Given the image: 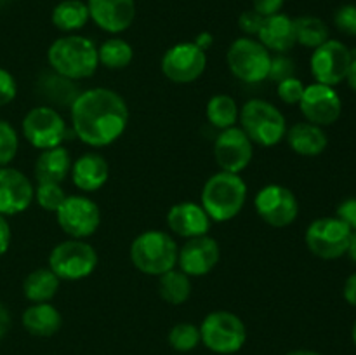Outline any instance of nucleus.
Returning a JSON list of instances; mask_svg holds the SVG:
<instances>
[{
	"label": "nucleus",
	"mask_w": 356,
	"mask_h": 355,
	"mask_svg": "<svg viewBox=\"0 0 356 355\" xmlns=\"http://www.w3.org/2000/svg\"><path fill=\"white\" fill-rule=\"evenodd\" d=\"M73 132L87 146L103 148L124 134L129 108L124 97L106 87L82 90L70 106Z\"/></svg>",
	"instance_id": "1"
},
{
	"label": "nucleus",
	"mask_w": 356,
	"mask_h": 355,
	"mask_svg": "<svg viewBox=\"0 0 356 355\" xmlns=\"http://www.w3.org/2000/svg\"><path fill=\"white\" fill-rule=\"evenodd\" d=\"M47 63L52 72L72 80L89 79L96 73L99 59L97 47L90 38L82 35H66L51 44Z\"/></svg>",
	"instance_id": "2"
},
{
	"label": "nucleus",
	"mask_w": 356,
	"mask_h": 355,
	"mask_svg": "<svg viewBox=\"0 0 356 355\" xmlns=\"http://www.w3.org/2000/svg\"><path fill=\"white\" fill-rule=\"evenodd\" d=\"M200 205L211 221L225 223L235 218L247 200V183L240 174L216 173L202 188Z\"/></svg>",
	"instance_id": "3"
},
{
	"label": "nucleus",
	"mask_w": 356,
	"mask_h": 355,
	"mask_svg": "<svg viewBox=\"0 0 356 355\" xmlns=\"http://www.w3.org/2000/svg\"><path fill=\"white\" fill-rule=\"evenodd\" d=\"M177 244L169 233L162 230H148L132 240L131 256L132 265L141 274L162 275L172 270L177 265Z\"/></svg>",
	"instance_id": "4"
},
{
	"label": "nucleus",
	"mask_w": 356,
	"mask_h": 355,
	"mask_svg": "<svg viewBox=\"0 0 356 355\" xmlns=\"http://www.w3.org/2000/svg\"><path fill=\"white\" fill-rule=\"evenodd\" d=\"M242 131L252 143L261 146H275L287 134V120L275 104L266 100H249L238 115Z\"/></svg>",
	"instance_id": "5"
},
{
	"label": "nucleus",
	"mask_w": 356,
	"mask_h": 355,
	"mask_svg": "<svg viewBox=\"0 0 356 355\" xmlns=\"http://www.w3.org/2000/svg\"><path fill=\"white\" fill-rule=\"evenodd\" d=\"M200 338L202 343L214 354L232 355L245 345L247 327L236 313L216 310L202 320Z\"/></svg>",
	"instance_id": "6"
},
{
	"label": "nucleus",
	"mask_w": 356,
	"mask_h": 355,
	"mask_svg": "<svg viewBox=\"0 0 356 355\" xmlns=\"http://www.w3.org/2000/svg\"><path fill=\"white\" fill-rule=\"evenodd\" d=\"M226 63L236 79L245 84H257L270 75L271 52L256 38L242 37L229 45Z\"/></svg>",
	"instance_id": "7"
},
{
	"label": "nucleus",
	"mask_w": 356,
	"mask_h": 355,
	"mask_svg": "<svg viewBox=\"0 0 356 355\" xmlns=\"http://www.w3.org/2000/svg\"><path fill=\"white\" fill-rule=\"evenodd\" d=\"M97 267V253L90 244L80 239L59 242L49 254V268L59 281H82Z\"/></svg>",
	"instance_id": "8"
},
{
	"label": "nucleus",
	"mask_w": 356,
	"mask_h": 355,
	"mask_svg": "<svg viewBox=\"0 0 356 355\" xmlns=\"http://www.w3.org/2000/svg\"><path fill=\"white\" fill-rule=\"evenodd\" d=\"M21 129H23L24 139L33 148L38 150L61 146V143L66 139V134H68L65 118L56 108L47 106V104L31 108L24 115Z\"/></svg>",
	"instance_id": "9"
},
{
	"label": "nucleus",
	"mask_w": 356,
	"mask_h": 355,
	"mask_svg": "<svg viewBox=\"0 0 356 355\" xmlns=\"http://www.w3.org/2000/svg\"><path fill=\"white\" fill-rule=\"evenodd\" d=\"M58 225L70 239H87L99 228L101 211L92 198L86 195H66L56 211Z\"/></svg>",
	"instance_id": "10"
},
{
	"label": "nucleus",
	"mask_w": 356,
	"mask_h": 355,
	"mask_svg": "<svg viewBox=\"0 0 356 355\" xmlns=\"http://www.w3.org/2000/svg\"><path fill=\"white\" fill-rule=\"evenodd\" d=\"M351 228L339 218H318L306 230V246L320 260L344 256L350 244Z\"/></svg>",
	"instance_id": "11"
},
{
	"label": "nucleus",
	"mask_w": 356,
	"mask_h": 355,
	"mask_svg": "<svg viewBox=\"0 0 356 355\" xmlns=\"http://www.w3.org/2000/svg\"><path fill=\"white\" fill-rule=\"evenodd\" d=\"M353 58V52L348 49V45L329 38L322 45L313 49L312 59H309L313 79L325 86H337L346 80Z\"/></svg>",
	"instance_id": "12"
},
{
	"label": "nucleus",
	"mask_w": 356,
	"mask_h": 355,
	"mask_svg": "<svg viewBox=\"0 0 356 355\" xmlns=\"http://www.w3.org/2000/svg\"><path fill=\"white\" fill-rule=\"evenodd\" d=\"M254 207L264 223L275 228H285L298 219L299 202L294 191L282 184H266L257 191Z\"/></svg>",
	"instance_id": "13"
},
{
	"label": "nucleus",
	"mask_w": 356,
	"mask_h": 355,
	"mask_svg": "<svg viewBox=\"0 0 356 355\" xmlns=\"http://www.w3.org/2000/svg\"><path fill=\"white\" fill-rule=\"evenodd\" d=\"M207 68V54L193 42L172 45L162 58V73L174 84H191Z\"/></svg>",
	"instance_id": "14"
},
{
	"label": "nucleus",
	"mask_w": 356,
	"mask_h": 355,
	"mask_svg": "<svg viewBox=\"0 0 356 355\" xmlns=\"http://www.w3.org/2000/svg\"><path fill=\"white\" fill-rule=\"evenodd\" d=\"M299 110L305 115L306 122L327 127L339 120L343 113V101L334 87L315 82L305 87L299 101Z\"/></svg>",
	"instance_id": "15"
},
{
	"label": "nucleus",
	"mask_w": 356,
	"mask_h": 355,
	"mask_svg": "<svg viewBox=\"0 0 356 355\" xmlns=\"http://www.w3.org/2000/svg\"><path fill=\"white\" fill-rule=\"evenodd\" d=\"M254 157V146L242 127L221 131L214 141V159L225 173L240 174L249 167Z\"/></svg>",
	"instance_id": "16"
},
{
	"label": "nucleus",
	"mask_w": 356,
	"mask_h": 355,
	"mask_svg": "<svg viewBox=\"0 0 356 355\" xmlns=\"http://www.w3.org/2000/svg\"><path fill=\"white\" fill-rule=\"evenodd\" d=\"M221 260V247L218 240L209 235L193 237L177 253V265L179 270L190 277H202L207 275L218 267Z\"/></svg>",
	"instance_id": "17"
},
{
	"label": "nucleus",
	"mask_w": 356,
	"mask_h": 355,
	"mask_svg": "<svg viewBox=\"0 0 356 355\" xmlns=\"http://www.w3.org/2000/svg\"><path fill=\"white\" fill-rule=\"evenodd\" d=\"M33 198L35 187L21 171L0 167V214H19L30 207Z\"/></svg>",
	"instance_id": "18"
},
{
	"label": "nucleus",
	"mask_w": 356,
	"mask_h": 355,
	"mask_svg": "<svg viewBox=\"0 0 356 355\" xmlns=\"http://www.w3.org/2000/svg\"><path fill=\"white\" fill-rule=\"evenodd\" d=\"M87 7L90 19L108 33H122L136 19L134 0H89Z\"/></svg>",
	"instance_id": "19"
},
{
	"label": "nucleus",
	"mask_w": 356,
	"mask_h": 355,
	"mask_svg": "<svg viewBox=\"0 0 356 355\" xmlns=\"http://www.w3.org/2000/svg\"><path fill=\"white\" fill-rule=\"evenodd\" d=\"M167 225L170 232L184 239L207 235L211 230V218L205 209L195 202H179L174 204L167 212Z\"/></svg>",
	"instance_id": "20"
},
{
	"label": "nucleus",
	"mask_w": 356,
	"mask_h": 355,
	"mask_svg": "<svg viewBox=\"0 0 356 355\" xmlns=\"http://www.w3.org/2000/svg\"><path fill=\"white\" fill-rule=\"evenodd\" d=\"M72 180L79 190L97 191L106 184L110 178V166L99 153H83L72 164Z\"/></svg>",
	"instance_id": "21"
},
{
	"label": "nucleus",
	"mask_w": 356,
	"mask_h": 355,
	"mask_svg": "<svg viewBox=\"0 0 356 355\" xmlns=\"http://www.w3.org/2000/svg\"><path fill=\"white\" fill-rule=\"evenodd\" d=\"M257 37H259V42L268 51L278 52V54L291 51L298 44L296 42L294 19L282 13L264 17Z\"/></svg>",
	"instance_id": "22"
},
{
	"label": "nucleus",
	"mask_w": 356,
	"mask_h": 355,
	"mask_svg": "<svg viewBox=\"0 0 356 355\" xmlns=\"http://www.w3.org/2000/svg\"><path fill=\"white\" fill-rule=\"evenodd\" d=\"M37 93L47 101V106L70 108L82 90L76 86V80L66 79L56 72H44L37 79Z\"/></svg>",
	"instance_id": "23"
},
{
	"label": "nucleus",
	"mask_w": 356,
	"mask_h": 355,
	"mask_svg": "<svg viewBox=\"0 0 356 355\" xmlns=\"http://www.w3.org/2000/svg\"><path fill=\"white\" fill-rule=\"evenodd\" d=\"M285 139L292 152L302 157L320 155L325 152L327 145H329V138H327L323 127L312 124V122H298L289 127Z\"/></svg>",
	"instance_id": "24"
},
{
	"label": "nucleus",
	"mask_w": 356,
	"mask_h": 355,
	"mask_svg": "<svg viewBox=\"0 0 356 355\" xmlns=\"http://www.w3.org/2000/svg\"><path fill=\"white\" fill-rule=\"evenodd\" d=\"M72 157L65 146L42 150L35 162V178L37 183H59L66 180L72 171Z\"/></svg>",
	"instance_id": "25"
},
{
	"label": "nucleus",
	"mask_w": 356,
	"mask_h": 355,
	"mask_svg": "<svg viewBox=\"0 0 356 355\" xmlns=\"http://www.w3.org/2000/svg\"><path fill=\"white\" fill-rule=\"evenodd\" d=\"M23 326L31 336L51 338L61 329L63 317L51 303H33L23 312Z\"/></svg>",
	"instance_id": "26"
},
{
	"label": "nucleus",
	"mask_w": 356,
	"mask_h": 355,
	"mask_svg": "<svg viewBox=\"0 0 356 355\" xmlns=\"http://www.w3.org/2000/svg\"><path fill=\"white\" fill-rule=\"evenodd\" d=\"M59 277L51 268L30 271L23 282V294L31 303H49L59 291Z\"/></svg>",
	"instance_id": "27"
},
{
	"label": "nucleus",
	"mask_w": 356,
	"mask_h": 355,
	"mask_svg": "<svg viewBox=\"0 0 356 355\" xmlns=\"http://www.w3.org/2000/svg\"><path fill=\"white\" fill-rule=\"evenodd\" d=\"M159 294L169 305H183L191 296V277L177 268L165 271L159 277Z\"/></svg>",
	"instance_id": "28"
},
{
	"label": "nucleus",
	"mask_w": 356,
	"mask_h": 355,
	"mask_svg": "<svg viewBox=\"0 0 356 355\" xmlns=\"http://www.w3.org/2000/svg\"><path fill=\"white\" fill-rule=\"evenodd\" d=\"M89 19V7L82 0H63L52 10V24L61 31L80 30Z\"/></svg>",
	"instance_id": "29"
},
{
	"label": "nucleus",
	"mask_w": 356,
	"mask_h": 355,
	"mask_svg": "<svg viewBox=\"0 0 356 355\" xmlns=\"http://www.w3.org/2000/svg\"><path fill=\"white\" fill-rule=\"evenodd\" d=\"M205 113H207V120L211 122V125L225 131V129L233 127L236 124L240 110L236 106V101L232 96H228V94H216V96L209 100Z\"/></svg>",
	"instance_id": "30"
},
{
	"label": "nucleus",
	"mask_w": 356,
	"mask_h": 355,
	"mask_svg": "<svg viewBox=\"0 0 356 355\" xmlns=\"http://www.w3.org/2000/svg\"><path fill=\"white\" fill-rule=\"evenodd\" d=\"M134 58V51L129 42L124 38H108L97 49V59L99 65L106 66L110 70H124L127 68Z\"/></svg>",
	"instance_id": "31"
},
{
	"label": "nucleus",
	"mask_w": 356,
	"mask_h": 355,
	"mask_svg": "<svg viewBox=\"0 0 356 355\" xmlns=\"http://www.w3.org/2000/svg\"><path fill=\"white\" fill-rule=\"evenodd\" d=\"M296 42L305 47L316 49L329 40V26L316 16H301L294 19Z\"/></svg>",
	"instance_id": "32"
},
{
	"label": "nucleus",
	"mask_w": 356,
	"mask_h": 355,
	"mask_svg": "<svg viewBox=\"0 0 356 355\" xmlns=\"http://www.w3.org/2000/svg\"><path fill=\"white\" fill-rule=\"evenodd\" d=\"M200 343V327L193 326V324L181 322L169 331V345L176 352L186 354V352L195 350Z\"/></svg>",
	"instance_id": "33"
},
{
	"label": "nucleus",
	"mask_w": 356,
	"mask_h": 355,
	"mask_svg": "<svg viewBox=\"0 0 356 355\" xmlns=\"http://www.w3.org/2000/svg\"><path fill=\"white\" fill-rule=\"evenodd\" d=\"M65 198L66 194L59 183H37L35 187V200L44 211L56 212Z\"/></svg>",
	"instance_id": "34"
},
{
	"label": "nucleus",
	"mask_w": 356,
	"mask_h": 355,
	"mask_svg": "<svg viewBox=\"0 0 356 355\" xmlns=\"http://www.w3.org/2000/svg\"><path fill=\"white\" fill-rule=\"evenodd\" d=\"M19 148L17 132L9 122L0 118V167L9 166Z\"/></svg>",
	"instance_id": "35"
},
{
	"label": "nucleus",
	"mask_w": 356,
	"mask_h": 355,
	"mask_svg": "<svg viewBox=\"0 0 356 355\" xmlns=\"http://www.w3.org/2000/svg\"><path fill=\"white\" fill-rule=\"evenodd\" d=\"M305 87L306 86L298 79V77H289V79L277 84L278 97H280L285 104H299L302 93H305Z\"/></svg>",
	"instance_id": "36"
},
{
	"label": "nucleus",
	"mask_w": 356,
	"mask_h": 355,
	"mask_svg": "<svg viewBox=\"0 0 356 355\" xmlns=\"http://www.w3.org/2000/svg\"><path fill=\"white\" fill-rule=\"evenodd\" d=\"M334 24L341 33L356 37V6L348 3V6L339 7L334 14Z\"/></svg>",
	"instance_id": "37"
},
{
	"label": "nucleus",
	"mask_w": 356,
	"mask_h": 355,
	"mask_svg": "<svg viewBox=\"0 0 356 355\" xmlns=\"http://www.w3.org/2000/svg\"><path fill=\"white\" fill-rule=\"evenodd\" d=\"M296 65L291 58L284 54L271 56V66H270V75L268 79H271L273 82H282V80L289 79V77H294Z\"/></svg>",
	"instance_id": "38"
},
{
	"label": "nucleus",
	"mask_w": 356,
	"mask_h": 355,
	"mask_svg": "<svg viewBox=\"0 0 356 355\" xmlns=\"http://www.w3.org/2000/svg\"><path fill=\"white\" fill-rule=\"evenodd\" d=\"M17 94V84L13 73L0 68V106H6L10 101H14Z\"/></svg>",
	"instance_id": "39"
},
{
	"label": "nucleus",
	"mask_w": 356,
	"mask_h": 355,
	"mask_svg": "<svg viewBox=\"0 0 356 355\" xmlns=\"http://www.w3.org/2000/svg\"><path fill=\"white\" fill-rule=\"evenodd\" d=\"M263 19L264 16H261V14L256 13L254 9L243 10L238 17V28L247 35V37H252V35L259 33Z\"/></svg>",
	"instance_id": "40"
},
{
	"label": "nucleus",
	"mask_w": 356,
	"mask_h": 355,
	"mask_svg": "<svg viewBox=\"0 0 356 355\" xmlns=\"http://www.w3.org/2000/svg\"><path fill=\"white\" fill-rule=\"evenodd\" d=\"M336 218H339L341 221L346 226H350L351 232L356 230V198H346V200L341 202L337 205Z\"/></svg>",
	"instance_id": "41"
},
{
	"label": "nucleus",
	"mask_w": 356,
	"mask_h": 355,
	"mask_svg": "<svg viewBox=\"0 0 356 355\" xmlns=\"http://www.w3.org/2000/svg\"><path fill=\"white\" fill-rule=\"evenodd\" d=\"M285 0H252V9L259 13L261 16H271V14L280 13Z\"/></svg>",
	"instance_id": "42"
},
{
	"label": "nucleus",
	"mask_w": 356,
	"mask_h": 355,
	"mask_svg": "<svg viewBox=\"0 0 356 355\" xmlns=\"http://www.w3.org/2000/svg\"><path fill=\"white\" fill-rule=\"evenodd\" d=\"M10 225L7 223L6 216L0 214V256L7 253L10 246Z\"/></svg>",
	"instance_id": "43"
},
{
	"label": "nucleus",
	"mask_w": 356,
	"mask_h": 355,
	"mask_svg": "<svg viewBox=\"0 0 356 355\" xmlns=\"http://www.w3.org/2000/svg\"><path fill=\"white\" fill-rule=\"evenodd\" d=\"M343 294H344V299L356 308V271L355 274H351L350 277L346 278V282H344Z\"/></svg>",
	"instance_id": "44"
},
{
	"label": "nucleus",
	"mask_w": 356,
	"mask_h": 355,
	"mask_svg": "<svg viewBox=\"0 0 356 355\" xmlns=\"http://www.w3.org/2000/svg\"><path fill=\"white\" fill-rule=\"evenodd\" d=\"M10 329V313L6 306L0 303V340L9 333Z\"/></svg>",
	"instance_id": "45"
},
{
	"label": "nucleus",
	"mask_w": 356,
	"mask_h": 355,
	"mask_svg": "<svg viewBox=\"0 0 356 355\" xmlns=\"http://www.w3.org/2000/svg\"><path fill=\"white\" fill-rule=\"evenodd\" d=\"M212 42H214V37H212V35L209 33V31H202V33L198 35L197 38H195V40H193V44L197 45V47H200L202 51H205V52H207L209 49H211Z\"/></svg>",
	"instance_id": "46"
},
{
	"label": "nucleus",
	"mask_w": 356,
	"mask_h": 355,
	"mask_svg": "<svg viewBox=\"0 0 356 355\" xmlns=\"http://www.w3.org/2000/svg\"><path fill=\"white\" fill-rule=\"evenodd\" d=\"M346 254L351 258V261H355V263H356V230H355V232H351L350 244H348Z\"/></svg>",
	"instance_id": "47"
},
{
	"label": "nucleus",
	"mask_w": 356,
	"mask_h": 355,
	"mask_svg": "<svg viewBox=\"0 0 356 355\" xmlns=\"http://www.w3.org/2000/svg\"><path fill=\"white\" fill-rule=\"evenodd\" d=\"M348 84H350L351 89L356 93V58H353V63H351L350 66V72H348V77H346Z\"/></svg>",
	"instance_id": "48"
},
{
	"label": "nucleus",
	"mask_w": 356,
	"mask_h": 355,
	"mask_svg": "<svg viewBox=\"0 0 356 355\" xmlns=\"http://www.w3.org/2000/svg\"><path fill=\"white\" fill-rule=\"evenodd\" d=\"M285 355H322V354H318V352L315 350H292Z\"/></svg>",
	"instance_id": "49"
},
{
	"label": "nucleus",
	"mask_w": 356,
	"mask_h": 355,
	"mask_svg": "<svg viewBox=\"0 0 356 355\" xmlns=\"http://www.w3.org/2000/svg\"><path fill=\"white\" fill-rule=\"evenodd\" d=\"M351 338H353V343H355V347H356V320H355V324H353V329H351Z\"/></svg>",
	"instance_id": "50"
}]
</instances>
